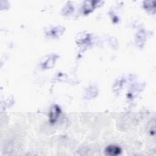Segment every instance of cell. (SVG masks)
<instances>
[{
  "instance_id": "cell-2",
  "label": "cell",
  "mask_w": 156,
  "mask_h": 156,
  "mask_svg": "<svg viewBox=\"0 0 156 156\" xmlns=\"http://www.w3.org/2000/svg\"><path fill=\"white\" fill-rule=\"evenodd\" d=\"M60 113V110L59 107L57 105L54 106L50 112V121L51 122H54L58 118Z\"/></svg>"
},
{
  "instance_id": "cell-1",
  "label": "cell",
  "mask_w": 156,
  "mask_h": 156,
  "mask_svg": "<svg viewBox=\"0 0 156 156\" xmlns=\"http://www.w3.org/2000/svg\"><path fill=\"white\" fill-rule=\"evenodd\" d=\"M106 153L110 155H116L121 153V148L116 145H110L106 148Z\"/></svg>"
}]
</instances>
